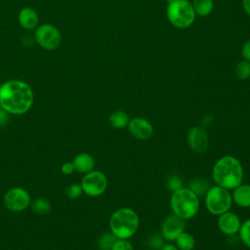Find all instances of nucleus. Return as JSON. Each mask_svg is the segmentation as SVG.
<instances>
[{
	"mask_svg": "<svg viewBox=\"0 0 250 250\" xmlns=\"http://www.w3.org/2000/svg\"><path fill=\"white\" fill-rule=\"evenodd\" d=\"M34 95L31 87L20 79H11L0 87V107L10 114L21 115L27 112L33 104Z\"/></svg>",
	"mask_w": 250,
	"mask_h": 250,
	"instance_id": "nucleus-1",
	"label": "nucleus"
},
{
	"mask_svg": "<svg viewBox=\"0 0 250 250\" xmlns=\"http://www.w3.org/2000/svg\"><path fill=\"white\" fill-rule=\"evenodd\" d=\"M212 176L217 186L229 190L234 189L242 183L243 180L242 165L234 156H223L215 163Z\"/></svg>",
	"mask_w": 250,
	"mask_h": 250,
	"instance_id": "nucleus-2",
	"label": "nucleus"
},
{
	"mask_svg": "<svg viewBox=\"0 0 250 250\" xmlns=\"http://www.w3.org/2000/svg\"><path fill=\"white\" fill-rule=\"evenodd\" d=\"M139 228V216L130 208H120L109 218L110 232L119 239L132 237Z\"/></svg>",
	"mask_w": 250,
	"mask_h": 250,
	"instance_id": "nucleus-3",
	"label": "nucleus"
},
{
	"mask_svg": "<svg viewBox=\"0 0 250 250\" xmlns=\"http://www.w3.org/2000/svg\"><path fill=\"white\" fill-rule=\"evenodd\" d=\"M170 206L173 214L183 220L193 218L199 210V199L189 188H182L174 192L170 199Z\"/></svg>",
	"mask_w": 250,
	"mask_h": 250,
	"instance_id": "nucleus-4",
	"label": "nucleus"
},
{
	"mask_svg": "<svg viewBox=\"0 0 250 250\" xmlns=\"http://www.w3.org/2000/svg\"><path fill=\"white\" fill-rule=\"evenodd\" d=\"M166 14L170 23L180 29L191 26L196 17L192 4L188 0L168 1Z\"/></svg>",
	"mask_w": 250,
	"mask_h": 250,
	"instance_id": "nucleus-5",
	"label": "nucleus"
},
{
	"mask_svg": "<svg viewBox=\"0 0 250 250\" xmlns=\"http://www.w3.org/2000/svg\"><path fill=\"white\" fill-rule=\"evenodd\" d=\"M232 204V196L229 189L220 186L212 187L205 193V206L213 215L228 212Z\"/></svg>",
	"mask_w": 250,
	"mask_h": 250,
	"instance_id": "nucleus-6",
	"label": "nucleus"
},
{
	"mask_svg": "<svg viewBox=\"0 0 250 250\" xmlns=\"http://www.w3.org/2000/svg\"><path fill=\"white\" fill-rule=\"evenodd\" d=\"M34 40L42 49L52 51L60 47L62 43V34L55 25L51 23H43L35 28Z\"/></svg>",
	"mask_w": 250,
	"mask_h": 250,
	"instance_id": "nucleus-7",
	"label": "nucleus"
},
{
	"mask_svg": "<svg viewBox=\"0 0 250 250\" xmlns=\"http://www.w3.org/2000/svg\"><path fill=\"white\" fill-rule=\"evenodd\" d=\"M80 185L84 193L89 196L96 197L102 195L106 190L107 179L101 171L92 170L91 172L85 174Z\"/></svg>",
	"mask_w": 250,
	"mask_h": 250,
	"instance_id": "nucleus-8",
	"label": "nucleus"
},
{
	"mask_svg": "<svg viewBox=\"0 0 250 250\" xmlns=\"http://www.w3.org/2000/svg\"><path fill=\"white\" fill-rule=\"evenodd\" d=\"M3 202L5 207L12 212L24 211L31 203L30 194L22 188H12L6 191Z\"/></svg>",
	"mask_w": 250,
	"mask_h": 250,
	"instance_id": "nucleus-9",
	"label": "nucleus"
},
{
	"mask_svg": "<svg viewBox=\"0 0 250 250\" xmlns=\"http://www.w3.org/2000/svg\"><path fill=\"white\" fill-rule=\"evenodd\" d=\"M185 229L184 220L175 214L167 216L161 225V234L166 240H175Z\"/></svg>",
	"mask_w": 250,
	"mask_h": 250,
	"instance_id": "nucleus-10",
	"label": "nucleus"
},
{
	"mask_svg": "<svg viewBox=\"0 0 250 250\" xmlns=\"http://www.w3.org/2000/svg\"><path fill=\"white\" fill-rule=\"evenodd\" d=\"M188 144L191 150L194 152H205L209 145L207 131L201 126H195L191 128L188 134Z\"/></svg>",
	"mask_w": 250,
	"mask_h": 250,
	"instance_id": "nucleus-11",
	"label": "nucleus"
},
{
	"mask_svg": "<svg viewBox=\"0 0 250 250\" xmlns=\"http://www.w3.org/2000/svg\"><path fill=\"white\" fill-rule=\"evenodd\" d=\"M129 133L138 140H147L153 134L152 124L146 118L135 117L130 119L128 123Z\"/></svg>",
	"mask_w": 250,
	"mask_h": 250,
	"instance_id": "nucleus-12",
	"label": "nucleus"
},
{
	"mask_svg": "<svg viewBox=\"0 0 250 250\" xmlns=\"http://www.w3.org/2000/svg\"><path fill=\"white\" fill-rule=\"evenodd\" d=\"M240 225V219L235 213L228 211L219 215L218 228L220 231L226 235L236 234L239 230Z\"/></svg>",
	"mask_w": 250,
	"mask_h": 250,
	"instance_id": "nucleus-13",
	"label": "nucleus"
},
{
	"mask_svg": "<svg viewBox=\"0 0 250 250\" xmlns=\"http://www.w3.org/2000/svg\"><path fill=\"white\" fill-rule=\"evenodd\" d=\"M18 21L22 28L26 30H32L38 26L39 16L34 9L25 7L19 12Z\"/></svg>",
	"mask_w": 250,
	"mask_h": 250,
	"instance_id": "nucleus-14",
	"label": "nucleus"
},
{
	"mask_svg": "<svg viewBox=\"0 0 250 250\" xmlns=\"http://www.w3.org/2000/svg\"><path fill=\"white\" fill-rule=\"evenodd\" d=\"M72 163L74 165L75 171L81 174L91 172L96 164L94 157L87 152H81L75 155L72 160Z\"/></svg>",
	"mask_w": 250,
	"mask_h": 250,
	"instance_id": "nucleus-15",
	"label": "nucleus"
},
{
	"mask_svg": "<svg viewBox=\"0 0 250 250\" xmlns=\"http://www.w3.org/2000/svg\"><path fill=\"white\" fill-rule=\"evenodd\" d=\"M232 201L242 208L250 207V185L240 184L236 187L232 193Z\"/></svg>",
	"mask_w": 250,
	"mask_h": 250,
	"instance_id": "nucleus-16",
	"label": "nucleus"
},
{
	"mask_svg": "<svg viewBox=\"0 0 250 250\" xmlns=\"http://www.w3.org/2000/svg\"><path fill=\"white\" fill-rule=\"evenodd\" d=\"M109 124L114 129H123L128 126L130 121L129 115L123 110L113 111L108 117Z\"/></svg>",
	"mask_w": 250,
	"mask_h": 250,
	"instance_id": "nucleus-17",
	"label": "nucleus"
},
{
	"mask_svg": "<svg viewBox=\"0 0 250 250\" xmlns=\"http://www.w3.org/2000/svg\"><path fill=\"white\" fill-rule=\"evenodd\" d=\"M191 4L195 14L200 17L209 16L214 9L213 0H193Z\"/></svg>",
	"mask_w": 250,
	"mask_h": 250,
	"instance_id": "nucleus-18",
	"label": "nucleus"
},
{
	"mask_svg": "<svg viewBox=\"0 0 250 250\" xmlns=\"http://www.w3.org/2000/svg\"><path fill=\"white\" fill-rule=\"evenodd\" d=\"M176 246L180 250H192L195 246L194 237L186 231H183L176 239Z\"/></svg>",
	"mask_w": 250,
	"mask_h": 250,
	"instance_id": "nucleus-19",
	"label": "nucleus"
},
{
	"mask_svg": "<svg viewBox=\"0 0 250 250\" xmlns=\"http://www.w3.org/2000/svg\"><path fill=\"white\" fill-rule=\"evenodd\" d=\"M210 183L202 178H195L192 181H190L188 188L193 191L196 195H202L205 194L208 189L210 188Z\"/></svg>",
	"mask_w": 250,
	"mask_h": 250,
	"instance_id": "nucleus-20",
	"label": "nucleus"
},
{
	"mask_svg": "<svg viewBox=\"0 0 250 250\" xmlns=\"http://www.w3.org/2000/svg\"><path fill=\"white\" fill-rule=\"evenodd\" d=\"M31 208L37 215L44 216L51 211V203L44 197H38L31 202Z\"/></svg>",
	"mask_w": 250,
	"mask_h": 250,
	"instance_id": "nucleus-21",
	"label": "nucleus"
},
{
	"mask_svg": "<svg viewBox=\"0 0 250 250\" xmlns=\"http://www.w3.org/2000/svg\"><path fill=\"white\" fill-rule=\"evenodd\" d=\"M116 239L111 232H104L98 238L97 247L99 250H111Z\"/></svg>",
	"mask_w": 250,
	"mask_h": 250,
	"instance_id": "nucleus-22",
	"label": "nucleus"
},
{
	"mask_svg": "<svg viewBox=\"0 0 250 250\" xmlns=\"http://www.w3.org/2000/svg\"><path fill=\"white\" fill-rule=\"evenodd\" d=\"M235 76L239 80H246L250 78V62L243 60L235 65Z\"/></svg>",
	"mask_w": 250,
	"mask_h": 250,
	"instance_id": "nucleus-23",
	"label": "nucleus"
},
{
	"mask_svg": "<svg viewBox=\"0 0 250 250\" xmlns=\"http://www.w3.org/2000/svg\"><path fill=\"white\" fill-rule=\"evenodd\" d=\"M239 238L242 243L250 248V219L244 221L239 228Z\"/></svg>",
	"mask_w": 250,
	"mask_h": 250,
	"instance_id": "nucleus-24",
	"label": "nucleus"
},
{
	"mask_svg": "<svg viewBox=\"0 0 250 250\" xmlns=\"http://www.w3.org/2000/svg\"><path fill=\"white\" fill-rule=\"evenodd\" d=\"M82 192H83L82 187L80 184H77V183H72L69 186H67V188H65L66 197L68 199H72V200L80 197Z\"/></svg>",
	"mask_w": 250,
	"mask_h": 250,
	"instance_id": "nucleus-25",
	"label": "nucleus"
},
{
	"mask_svg": "<svg viewBox=\"0 0 250 250\" xmlns=\"http://www.w3.org/2000/svg\"><path fill=\"white\" fill-rule=\"evenodd\" d=\"M167 188L170 191L174 192L180 188H183V182L182 179L177 175H171L169 176L167 180Z\"/></svg>",
	"mask_w": 250,
	"mask_h": 250,
	"instance_id": "nucleus-26",
	"label": "nucleus"
},
{
	"mask_svg": "<svg viewBox=\"0 0 250 250\" xmlns=\"http://www.w3.org/2000/svg\"><path fill=\"white\" fill-rule=\"evenodd\" d=\"M111 250H134L132 243L128 239L117 238L114 242Z\"/></svg>",
	"mask_w": 250,
	"mask_h": 250,
	"instance_id": "nucleus-27",
	"label": "nucleus"
},
{
	"mask_svg": "<svg viewBox=\"0 0 250 250\" xmlns=\"http://www.w3.org/2000/svg\"><path fill=\"white\" fill-rule=\"evenodd\" d=\"M163 245H164L163 237L158 234H154V235L150 236L148 239V246H150V248H152V249L160 250Z\"/></svg>",
	"mask_w": 250,
	"mask_h": 250,
	"instance_id": "nucleus-28",
	"label": "nucleus"
},
{
	"mask_svg": "<svg viewBox=\"0 0 250 250\" xmlns=\"http://www.w3.org/2000/svg\"><path fill=\"white\" fill-rule=\"evenodd\" d=\"M75 171L74 169V165L72 163V161H66L64 162L62 166H61V172L63 174V175H70L72 174L73 172Z\"/></svg>",
	"mask_w": 250,
	"mask_h": 250,
	"instance_id": "nucleus-29",
	"label": "nucleus"
},
{
	"mask_svg": "<svg viewBox=\"0 0 250 250\" xmlns=\"http://www.w3.org/2000/svg\"><path fill=\"white\" fill-rule=\"evenodd\" d=\"M241 55H242L243 60L250 62V38L244 42V44L241 48Z\"/></svg>",
	"mask_w": 250,
	"mask_h": 250,
	"instance_id": "nucleus-30",
	"label": "nucleus"
},
{
	"mask_svg": "<svg viewBox=\"0 0 250 250\" xmlns=\"http://www.w3.org/2000/svg\"><path fill=\"white\" fill-rule=\"evenodd\" d=\"M213 122H214L213 116L212 115H206L201 120V127L204 128V129H207L213 124Z\"/></svg>",
	"mask_w": 250,
	"mask_h": 250,
	"instance_id": "nucleus-31",
	"label": "nucleus"
},
{
	"mask_svg": "<svg viewBox=\"0 0 250 250\" xmlns=\"http://www.w3.org/2000/svg\"><path fill=\"white\" fill-rule=\"evenodd\" d=\"M9 114L10 113H8L5 109L0 107V126L7 124V122L9 121Z\"/></svg>",
	"mask_w": 250,
	"mask_h": 250,
	"instance_id": "nucleus-32",
	"label": "nucleus"
},
{
	"mask_svg": "<svg viewBox=\"0 0 250 250\" xmlns=\"http://www.w3.org/2000/svg\"><path fill=\"white\" fill-rule=\"evenodd\" d=\"M242 8L244 12L250 16V0H242Z\"/></svg>",
	"mask_w": 250,
	"mask_h": 250,
	"instance_id": "nucleus-33",
	"label": "nucleus"
},
{
	"mask_svg": "<svg viewBox=\"0 0 250 250\" xmlns=\"http://www.w3.org/2000/svg\"><path fill=\"white\" fill-rule=\"evenodd\" d=\"M160 250H180V249L176 245L168 243V244H164Z\"/></svg>",
	"mask_w": 250,
	"mask_h": 250,
	"instance_id": "nucleus-34",
	"label": "nucleus"
},
{
	"mask_svg": "<svg viewBox=\"0 0 250 250\" xmlns=\"http://www.w3.org/2000/svg\"><path fill=\"white\" fill-rule=\"evenodd\" d=\"M168 1H170V0H167V2H168Z\"/></svg>",
	"mask_w": 250,
	"mask_h": 250,
	"instance_id": "nucleus-35",
	"label": "nucleus"
}]
</instances>
